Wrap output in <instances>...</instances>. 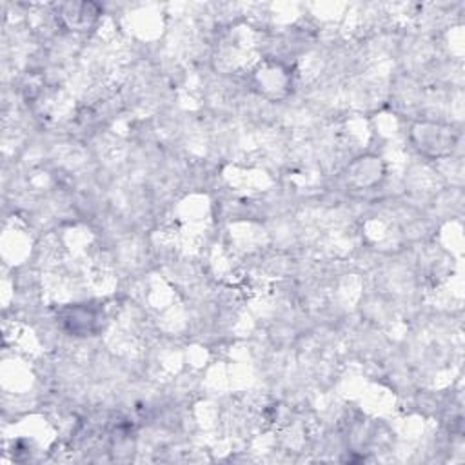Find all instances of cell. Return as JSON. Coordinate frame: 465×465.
Returning a JSON list of instances; mask_svg holds the SVG:
<instances>
[{"label":"cell","instance_id":"6da1fadb","mask_svg":"<svg viewBox=\"0 0 465 465\" xmlns=\"http://www.w3.org/2000/svg\"><path fill=\"white\" fill-rule=\"evenodd\" d=\"M54 15L65 29L80 33L91 29L102 11L93 2H64L54 7Z\"/></svg>","mask_w":465,"mask_h":465}]
</instances>
